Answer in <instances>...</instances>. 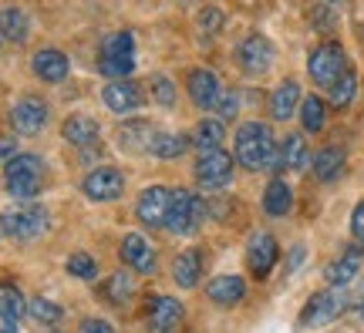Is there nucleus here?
Returning <instances> with one entry per match:
<instances>
[{"mask_svg":"<svg viewBox=\"0 0 364 333\" xmlns=\"http://www.w3.org/2000/svg\"><path fill=\"white\" fill-rule=\"evenodd\" d=\"M61 135H65L68 145H75V148H91L95 141H98V121L88 115H71L61 125Z\"/></svg>","mask_w":364,"mask_h":333,"instance_id":"17","label":"nucleus"},{"mask_svg":"<svg viewBox=\"0 0 364 333\" xmlns=\"http://www.w3.org/2000/svg\"><path fill=\"white\" fill-rule=\"evenodd\" d=\"M132 51H135V38L129 31H115L102 40V58H132Z\"/></svg>","mask_w":364,"mask_h":333,"instance_id":"33","label":"nucleus"},{"mask_svg":"<svg viewBox=\"0 0 364 333\" xmlns=\"http://www.w3.org/2000/svg\"><path fill=\"white\" fill-rule=\"evenodd\" d=\"M27 313H31L38 323H48V327L61 320V307H58V303H51V300H44V296H38V300H27Z\"/></svg>","mask_w":364,"mask_h":333,"instance_id":"35","label":"nucleus"},{"mask_svg":"<svg viewBox=\"0 0 364 333\" xmlns=\"http://www.w3.org/2000/svg\"><path fill=\"white\" fill-rule=\"evenodd\" d=\"M27 310V300L14 286H0V323H17Z\"/></svg>","mask_w":364,"mask_h":333,"instance_id":"32","label":"nucleus"},{"mask_svg":"<svg viewBox=\"0 0 364 333\" xmlns=\"http://www.w3.org/2000/svg\"><path fill=\"white\" fill-rule=\"evenodd\" d=\"M203 219H206V202H203L199 195L186 192V189H176V192H172L166 229L176 232V236H189V232L199 229V222H203Z\"/></svg>","mask_w":364,"mask_h":333,"instance_id":"3","label":"nucleus"},{"mask_svg":"<svg viewBox=\"0 0 364 333\" xmlns=\"http://www.w3.org/2000/svg\"><path fill=\"white\" fill-rule=\"evenodd\" d=\"M331 4H334V0H331Z\"/></svg>","mask_w":364,"mask_h":333,"instance_id":"45","label":"nucleus"},{"mask_svg":"<svg viewBox=\"0 0 364 333\" xmlns=\"http://www.w3.org/2000/svg\"><path fill=\"white\" fill-rule=\"evenodd\" d=\"M300 121H304V129H307V131H321V129H324L327 108H324V102H321L317 94L304 98V108H300Z\"/></svg>","mask_w":364,"mask_h":333,"instance_id":"34","label":"nucleus"},{"mask_svg":"<svg viewBox=\"0 0 364 333\" xmlns=\"http://www.w3.org/2000/svg\"><path fill=\"white\" fill-rule=\"evenodd\" d=\"M156 102L159 104H172V102H176V91H172L169 77H159V81H156Z\"/></svg>","mask_w":364,"mask_h":333,"instance_id":"41","label":"nucleus"},{"mask_svg":"<svg viewBox=\"0 0 364 333\" xmlns=\"http://www.w3.org/2000/svg\"><path fill=\"white\" fill-rule=\"evenodd\" d=\"M358 313H361V317H364V293H361V307H358Z\"/></svg>","mask_w":364,"mask_h":333,"instance_id":"44","label":"nucleus"},{"mask_svg":"<svg viewBox=\"0 0 364 333\" xmlns=\"http://www.w3.org/2000/svg\"><path fill=\"white\" fill-rule=\"evenodd\" d=\"M206 296L213 303H220V307H233V303H240V300L247 296V283H243V276L226 273V276H216V280L209 283Z\"/></svg>","mask_w":364,"mask_h":333,"instance_id":"16","label":"nucleus"},{"mask_svg":"<svg viewBox=\"0 0 364 333\" xmlns=\"http://www.w3.org/2000/svg\"><path fill=\"white\" fill-rule=\"evenodd\" d=\"M44 121H48V104L41 98H21L11 108V125L21 135H38L44 129Z\"/></svg>","mask_w":364,"mask_h":333,"instance_id":"10","label":"nucleus"},{"mask_svg":"<svg viewBox=\"0 0 364 333\" xmlns=\"http://www.w3.org/2000/svg\"><path fill=\"white\" fill-rule=\"evenodd\" d=\"M27 34H31L27 13L21 11V7H4V11H0V38L21 44V40H27Z\"/></svg>","mask_w":364,"mask_h":333,"instance_id":"23","label":"nucleus"},{"mask_svg":"<svg viewBox=\"0 0 364 333\" xmlns=\"http://www.w3.org/2000/svg\"><path fill=\"white\" fill-rule=\"evenodd\" d=\"M220 81H216V75L213 71H193L189 75V98H193L199 108H213L216 104V98H220Z\"/></svg>","mask_w":364,"mask_h":333,"instance_id":"18","label":"nucleus"},{"mask_svg":"<svg viewBox=\"0 0 364 333\" xmlns=\"http://www.w3.org/2000/svg\"><path fill=\"white\" fill-rule=\"evenodd\" d=\"M236 162L243 168H280V158H277V145H273V135L263 121H247L243 129L236 131Z\"/></svg>","mask_w":364,"mask_h":333,"instance_id":"1","label":"nucleus"},{"mask_svg":"<svg viewBox=\"0 0 364 333\" xmlns=\"http://www.w3.org/2000/svg\"><path fill=\"white\" fill-rule=\"evenodd\" d=\"M48 229V209L41 205H21L7 216H0V232L11 239H34Z\"/></svg>","mask_w":364,"mask_h":333,"instance_id":"4","label":"nucleus"},{"mask_svg":"<svg viewBox=\"0 0 364 333\" xmlns=\"http://www.w3.org/2000/svg\"><path fill=\"white\" fill-rule=\"evenodd\" d=\"M14 155H17V141H14V138H4V135H0V162H11Z\"/></svg>","mask_w":364,"mask_h":333,"instance_id":"43","label":"nucleus"},{"mask_svg":"<svg viewBox=\"0 0 364 333\" xmlns=\"http://www.w3.org/2000/svg\"><path fill=\"white\" fill-rule=\"evenodd\" d=\"M122 189H125V179H122V172L118 168H95L88 179H85V195L88 199H95V202H112V199H118L122 195Z\"/></svg>","mask_w":364,"mask_h":333,"instance_id":"11","label":"nucleus"},{"mask_svg":"<svg viewBox=\"0 0 364 333\" xmlns=\"http://www.w3.org/2000/svg\"><path fill=\"white\" fill-rule=\"evenodd\" d=\"M203 276V253L199 249H186L182 256H176L172 263V280L179 283L182 290H193L196 283Z\"/></svg>","mask_w":364,"mask_h":333,"instance_id":"19","label":"nucleus"},{"mask_svg":"<svg viewBox=\"0 0 364 333\" xmlns=\"http://www.w3.org/2000/svg\"><path fill=\"white\" fill-rule=\"evenodd\" d=\"M307 71H311V77L321 84V88H331L334 81H338L344 71H348V58H344V48L341 44H334V40H327V44H321L317 51L311 54V61H307Z\"/></svg>","mask_w":364,"mask_h":333,"instance_id":"5","label":"nucleus"},{"mask_svg":"<svg viewBox=\"0 0 364 333\" xmlns=\"http://www.w3.org/2000/svg\"><path fill=\"white\" fill-rule=\"evenodd\" d=\"M135 293V280H132L129 273H115V276H108L105 283V296L112 300V307H125Z\"/></svg>","mask_w":364,"mask_h":333,"instance_id":"31","label":"nucleus"},{"mask_svg":"<svg viewBox=\"0 0 364 333\" xmlns=\"http://www.w3.org/2000/svg\"><path fill=\"white\" fill-rule=\"evenodd\" d=\"M223 141V121L220 118H203L193 131V145L199 152H213V148H220Z\"/></svg>","mask_w":364,"mask_h":333,"instance_id":"29","label":"nucleus"},{"mask_svg":"<svg viewBox=\"0 0 364 333\" xmlns=\"http://www.w3.org/2000/svg\"><path fill=\"white\" fill-rule=\"evenodd\" d=\"M236 58H240V67H243L247 75H263V71L273 65V44L263 38V34H250V38L240 44Z\"/></svg>","mask_w":364,"mask_h":333,"instance_id":"9","label":"nucleus"},{"mask_svg":"<svg viewBox=\"0 0 364 333\" xmlns=\"http://www.w3.org/2000/svg\"><path fill=\"white\" fill-rule=\"evenodd\" d=\"M277 256H280V249H277V239H273V236L257 232V236L250 239L247 266H250V273H253L257 280H267V276H270V269L277 266Z\"/></svg>","mask_w":364,"mask_h":333,"instance_id":"8","label":"nucleus"},{"mask_svg":"<svg viewBox=\"0 0 364 333\" xmlns=\"http://www.w3.org/2000/svg\"><path fill=\"white\" fill-rule=\"evenodd\" d=\"M199 27L206 31V34H216L223 27V11L220 7H206V11L199 13Z\"/></svg>","mask_w":364,"mask_h":333,"instance_id":"39","label":"nucleus"},{"mask_svg":"<svg viewBox=\"0 0 364 333\" xmlns=\"http://www.w3.org/2000/svg\"><path fill=\"white\" fill-rule=\"evenodd\" d=\"M68 273L78 276V280H95V276H98V266H95V259H91L88 253H75V256L68 259Z\"/></svg>","mask_w":364,"mask_h":333,"instance_id":"36","label":"nucleus"},{"mask_svg":"<svg viewBox=\"0 0 364 333\" xmlns=\"http://www.w3.org/2000/svg\"><path fill=\"white\" fill-rule=\"evenodd\" d=\"M186 148H189V138L186 135H172V131H156V138L149 145V152L156 158H179Z\"/></svg>","mask_w":364,"mask_h":333,"instance_id":"28","label":"nucleus"},{"mask_svg":"<svg viewBox=\"0 0 364 333\" xmlns=\"http://www.w3.org/2000/svg\"><path fill=\"white\" fill-rule=\"evenodd\" d=\"M122 259L129 263V269H139V273H152L156 269V256H152V246L145 243L139 232H129L125 239H122Z\"/></svg>","mask_w":364,"mask_h":333,"instance_id":"14","label":"nucleus"},{"mask_svg":"<svg viewBox=\"0 0 364 333\" xmlns=\"http://www.w3.org/2000/svg\"><path fill=\"white\" fill-rule=\"evenodd\" d=\"M297 102H300V84H297V81H284L280 88L273 91V98H270L273 118H277V121H287V118L294 115Z\"/></svg>","mask_w":364,"mask_h":333,"instance_id":"24","label":"nucleus"},{"mask_svg":"<svg viewBox=\"0 0 364 333\" xmlns=\"http://www.w3.org/2000/svg\"><path fill=\"white\" fill-rule=\"evenodd\" d=\"M169 205H172V192L169 189H162V185H152V189H145L139 195V219H142L145 226H166V219H169Z\"/></svg>","mask_w":364,"mask_h":333,"instance_id":"12","label":"nucleus"},{"mask_svg":"<svg viewBox=\"0 0 364 333\" xmlns=\"http://www.w3.org/2000/svg\"><path fill=\"white\" fill-rule=\"evenodd\" d=\"M78 333H115V330H112V323H108V320L91 317V320H81V330Z\"/></svg>","mask_w":364,"mask_h":333,"instance_id":"42","label":"nucleus"},{"mask_svg":"<svg viewBox=\"0 0 364 333\" xmlns=\"http://www.w3.org/2000/svg\"><path fill=\"white\" fill-rule=\"evenodd\" d=\"M216 115H220V121H230V118H236V108H240V98H236V91H220V98H216Z\"/></svg>","mask_w":364,"mask_h":333,"instance_id":"38","label":"nucleus"},{"mask_svg":"<svg viewBox=\"0 0 364 333\" xmlns=\"http://www.w3.org/2000/svg\"><path fill=\"white\" fill-rule=\"evenodd\" d=\"M344 303H348V296H344L341 286H331V290L314 293L311 303L300 313V327H324V323L338 320L341 313H344Z\"/></svg>","mask_w":364,"mask_h":333,"instance_id":"6","label":"nucleus"},{"mask_svg":"<svg viewBox=\"0 0 364 333\" xmlns=\"http://www.w3.org/2000/svg\"><path fill=\"white\" fill-rule=\"evenodd\" d=\"M341 168H344V152L341 148H321V152L314 155V175L321 182H331L341 175Z\"/></svg>","mask_w":364,"mask_h":333,"instance_id":"25","label":"nucleus"},{"mask_svg":"<svg viewBox=\"0 0 364 333\" xmlns=\"http://www.w3.org/2000/svg\"><path fill=\"white\" fill-rule=\"evenodd\" d=\"M230 179H233V155H226L223 148L199 152V162H196V182H199L203 189H223Z\"/></svg>","mask_w":364,"mask_h":333,"instance_id":"7","label":"nucleus"},{"mask_svg":"<svg viewBox=\"0 0 364 333\" xmlns=\"http://www.w3.org/2000/svg\"><path fill=\"white\" fill-rule=\"evenodd\" d=\"M277 158H280V168H304L307 162V141L300 135H287L277 148Z\"/></svg>","mask_w":364,"mask_h":333,"instance_id":"27","label":"nucleus"},{"mask_svg":"<svg viewBox=\"0 0 364 333\" xmlns=\"http://www.w3.org/2000/svg\"><path fill=\"white\" fill-rule=\"evenodd\" d=\"M361 259H364V249H351V253H344V256L334 259V263L324 269V280L331 283V286H348V283L358 276Z\"/></svg>","mask_w":364,"mask_h":333,"instance_id":"20","label":"nucleus"},{"mask_svg":"<svg viewBox=\"0 0 364 333\" xmlns=\"http://www.w3.org/2000/svg\"><path fill=\"white\" fill-rule=\"evenodd\" d=\"M152 138H156V129L149 121H129V125L118 129V145L125 152H149Z\"/></svg>","mask_w":364,"mask_h":333,"instance_id":"21","label":"nucleus"},{"mask_svg":"<svg viewBox=\"0 0 364 333\" xmlns=\"http://www.w3.org/2000/svg\"><path fill=\"white\" fill-rule=\"evenodd\" d=\"M354 94H358V75L348 67V71H344V75H341L338 81L327 88V98H331V104H334V108H348V104L354 102Z\"/></svg>","mask_w":364,"mask_h":333,"instance_id":"30","label":"nucleus"},{"mask_svg":"<svg viewBox=\"0 0 364 333\" xmlns=\"http://www.w3.org/2000/svg\"><path fill=\"white\" fill-rule=\"evenodd\" d=\"M290 205H294V195H290V185L280 179H273L267 185V192H263V209L270 212V216H287L290 212Z\"/></svg>","mask_w":364,"mask_h":333,"instance_id":"26","label":"nucleus"},{"mask_svg":"<svg viewBox=\"0 0 364 333\" xmlns=\"http://www.w3.org/2000/svg\"><path fill=\"white\" fill-rule=\"evenodd\" d=\"M152 333H176V327L182 323V303L172 296H159L152 300V313H149Z\"/></svg>","mask_w":364,"mask_h":333,"instance_id":"15","label":"nucleus"},{"mask_svg":"<svg viewBox=\"0 0 364 333\" xmlns=\"http://www.w3.org/2000/svg\"><path fill=\"white\" fill-rule=\"evenodd\" d=\"M351 236H354V243L364 249V199L354 205V212H351Z\"/></svg>","mask_w":364,"mask_h":333,"instance_id":"40","label":"nucleus"},{"mask_svg":"<svg viewBox=\"0 0 364 333\" xmlns=\"http://www.w3.org/2000/svg\"><path fill=\"white\" fill-rule=\"evenodd\" d=\"M4 182L14 199H34L44 185V162L38 155H14L4 168Z\"/></svg>","mask_w":364,"mask_h":333,"instance_id":"2","label":"nucleus"},{"mask_svg":"<svg viewBox=\"0 0 364 333\" xmlns=\"http://www.w3.org/2000/svg\"><path fill=\"white\" fill-rule=\"evenodd\" d=\"M34 75L41 77V81H65L68 77V58L61 51H38L34 54Z\"/></svg>","mask_w":364,"mask_h":333,"instance_id":"22","label":"nucleus"},{"mask_svg":"<svg viewBox=\"0 0 364 333\" xmlns=\"http://www.w3.org/2000/svg\"><path fill=\"white\" fill-rule=\"evenodd\" d=\"M98 67H102L105 77H115V81H122V77L132 75L135 61H132V58H102V61H98Z\"/></svg>","mask_w":364,"mask_h":333,"instance_id":"37","label":"nucleus"},{"mask_svg":"<svg viewBox=\"0 0 364 333\" xmlns=\"http://www.w3.org/2000/svg\"><path fill=\"white\" fill-rule=\"evenodd\" d=\"M105 104L112 108V111H118V115H129V111H135L139 104H142V88L135 84V81H112V84H105L102 91Z\"/></svg>","mask_w":364,"mask_h":333,"instance_id":"13","label":"nucleus"}]
</instances>
